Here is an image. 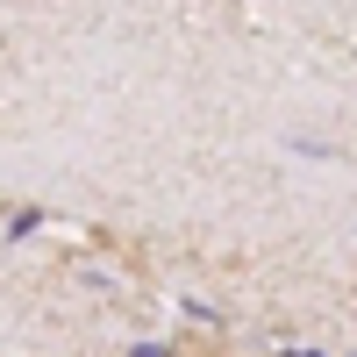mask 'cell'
Segmentation results:
<instances>
[{"label": "cell", "instance_id": "1", "mask_svg": "<svg viewBox=\"0 0 357 357\" xmlns=\"http://www.w3.org/2000/svg\"><path fill=\"white\" fill-rule=\"evenodd\" d=\"M43 222H50V215H43V207H22V215L8 222V243H29V236H36Z\"/></svg>", "mask_w": 357, "mask_h": 357}, {"label": "cell", "instance_id": "2", "mask_svg": "<svg viewBox=\"0 0 357 357\" xmlns=\"http://www.w3.org/2000/svg\"><path fill=\"white\" fill-rule=\"evenodd\" d=\"M129 357H172V343H158V336H143V343H129Z\"/></svg>", "mask_w": 357, "mask_h": 357}, {"label": "cell", "instance_id": "3", "mask_svg": "<svg viewBox=\"0 0 357 357\" xmlns=\"http://www.w3.org/2000/svg\"><path fill=\"white\" fill-rule=\"evenodd\" d=\"M286 357H329V350H301V343H293V350H286Z\"/></svg>", "mask_w": 357, "mask_h": 357}]
</instances>
